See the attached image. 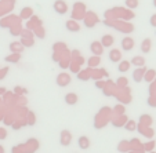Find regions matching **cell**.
<instances>
[{
    "label": "cell",
    "instance_id": "1",
    "mask_svg": "<svg viewBox=\"0 0 156 153\" xmlns=\"http://www.w3.org/2000/svg\"><path fill=\"white\" fill-rule=\"evenodd\" d=\"M90 51H91L95 57H100V55H102V53H104V46L101 44V41H93L91 44H90Z\"/></svg>",
    "mask_w": 156,
    "mask_h": 153
},
{
    "label": "cell",
    "instance_id": "2",
    "mask_svg": "<svg viewBox=\"0 0 156 153\" xmlns=\"http://www.w3.org/2000/svg\"><path fill=\"white\" fill-rule=\"evenodd\" d=\"M54 10H55L58 14L64 15L68 11V6H66V3H65L64 0H57V2H54Z\"/></svg>",
    "mask_w": 156,
    "mask_h": 153
},
{
    "label": "cell",
    "instance_id": "3",
    "mask_svg": "<svg viewBox=\"0 0 156 153\" xmlns=\"http://www.w3.org/2000/svg\"><path fill=\"white\" fill-rule=\"evenodd\" d=\"M145 69L142 68V66H140L138 69H136V71L133 72V79H134V82H137V83H140V82H142V77L145 76Z\"/></svg>",
    "mask_w": 156,
    "mask_h": 153
},
{
    "label": "cell",
    "instance_id": "4",
    "mask_svg": "<svg viewBox=\"0 0 156 153\" xmlns=\"http://www.w3.org/2000/svg\"><path fill=\"white\" fill-rule=\"evenodd\" d=\"M133 47H134V40H133L131 37H124L123 40H122V48H123L124 51H130L133 50Z\"/></svg>",
    "mask_w": 156,
    "mask_h": 153
},
{
    "label": "cell",
    "instance_id": "5",
    "mask_svg": "<svg viewBox=\"0 0 156 153\" xmlns=\"http://www.w3.org/2000/svg\"><path fill=\"white\" fill-rule=\"evenodd\" d=\"M65 102L68 103V105H76L77 101H79V97H77L76 92H68V94L65 95Z\"/></svg>",
    "mask_w": 156,
    "mask_h": 153
},
{
    "label": "cell",
    "instance_id": "6",
    "mask_svg": "<svg viewBox=\"0 0 156 153\" xmlns=\"http://www.w3.org/2000/svg\"><path fill=\"white\" fill-rule=\"evenodd\" d=\"M77 145H79V148L83 149V150L88 149V148H90V139H88V137H86V135L79 137V139H77Z\"/></svg>",
    "mask_w": 156,
    "mask_h": 153
},
{
    "label": "cell",
    "instance_id": "7",
    "mask_svg": "<svg viewBox=\"0 0 156 153\" xmlns=\"http://www.w3.org/2000/svg\"><path fill=\"white\" fill-rule=\"evenodd\" d=\"M113 43H115V39H113L112 35H104L102 37H101V44H102L104 47H111Z\"/></svg>",
    "mask_w": 156,
    "mask_h": 153
},
{
    "label": "cell",
    "instance_id": "8",
    "mask_svg": "<svg viewBox=\"0 0 156 153\" xmlns=\"http://www.w3.org/2000/svg\"><path fill=\"white\" fill-rule=\"evenodd\" d=\"M109 59H111V62H120L122 59V54L119 50H111L109 51Z\"/></svg>",
    "mask_w": 156,
    "mask_h": 153
},
{
    "label": "cell",
    "instance_id": "9",
    "mask_svg": "<svg viewBox=\"0 0 156 153\" xmlns=\"http://www.w3.org/2000/svg\"><path fill=\"white\" fill-rule=\"evenodd\" d=\"M61 135H62L61 144L64 145V146H66V145H69V144H71V141H72V137H71V133H69V131H62V133H61Z\"/></svg>",
    "mask_w": 156,
    "mask_h": 153
},
{
    "label": "cell",
    "instance_id": "10",
    "mask_svg": "<svg viewBox=\"0 0 156 153\" xmlns=\"http://www.w3.org/2000/svg\"><path fill=\"white\" fill-rule=\"evenodd\" d=\"M66 29H68L69 32H79L80 26H79V24L75 22V21H68V22H66Z\"/></svg>",
    "mask_w": 156,
    "mask_h": 153
},
{
    "label": "cell",
    "instance_id": "11",
    "mask_svg": "<svg viewBox=\"0 0 156 153\" xmlns=\"http://www.w3.org/2000/svg\"><path fill=\"white\" fill-rule=\"evenodd\" d=\"M130 62L129 61H122V62H119V66H118V71L119 72H127L130 69Z\"/></svg>",
    "mask_w": 156,
    "mask_h": 153
},
{
    "label": "cell",
    "instance_id": "12",
    "mask_svg": "<svg viewBox=\"0 0 156 153\" xmlns=\"http://www.w3.org/2000/svg\"><path fill=\"white\" fill-rule=\"evenodd\" d=\"M130 64H133L134 66H144V64H145V59L142 58V57H134V58L131 59V62Z\"/></svg>",
    "mask_w": 156,
    "mask_h": 153
},
{
    "label": "cell",
    "instance_id": "13",
    "mask_svg": "<svg viewBox=\"0 0 156 153\" xmlns=\"http://www.w3.org/2000/svg\"><path fill=\"white\" fill-rule=\"evenodd\" d=\"M149 50H151V40H149V39H147V40L142 41L141 51H142V53H149Z\"/></svg>",
    "mask_w": 156,
    "mask_h": 153
},
{
    "label": "cell",
    "instance_id": "14",
    "mask_svg": "<svg viewBox=\"0 0 156 153\" xmlns=\"http://www.w3.org/2000/svg\"><path fill=\"white\" fill-rule=\"evenodd\" d=\"M140 4L138 0H126V7H129V9H137Z\"/></svg>",
    "mask_w": 156,
    "mask_h": 153
},
{
    "label": "cell",
    "instance_id": "15",
    "mask_svg": "<svg viewBox=\"0 0 156 153\" xmlns=\"http://www.w3.org/2000/svg\"><path fill=\"white\" fill-rule=\"evenodd\" d=\"M10 50L14 51V53H20V51H22V47H21L20 43H11L10 44Z\"/></svg>",
    "mask_w": 156,
    "mask_h": 153
},
{
    "label": "cell",
    "instance_id": "16",
    "mask_svg": "<svg viewBox=\"0 0 156 153\" xmlns=\"http://www.w3.org/2000/svg\"><path fill=\"white\" fill-rule=\"evenodd\" d=\"M126 130L127 131H134V130H136V123H134V121H129V123L126 124Z\"/></svg>",
    "mask_w": 156,
    "mask_h": 153
},
{
    "label": "cell",
    "instance_id": "17",
    "mask_svg": "<svg viewBox=\"0 0 156 153\" xmlns=\"http://www.w3.org/2000/svg\"><path fill=\"white\" fill-rule=\"evenodd\" d=\"M18 58H20V55H10V57H6V61L7 62H18Z\"/></svg>",
    "mask_w": 156,
    "mask_h": 153
},
{
    "label": "cell",
    "instance_id": "18",
    "mask_svg": "<svg viewBox=\"0 0 156 153\" xmlns=\"http://www.w3.org/2000/svg\"><path fill=\"white\" fill-rule=\"evenodd\" d=\"M149 24L152 25V26H155V28H156V14H153L152 17H151V19H149Z\"/></svg>",
    "mask_w": 156,
    "mask_h": 153
},
{
    "label": "cell",
    "instance_id": "19",
    "mask_svg": "<svg viewBox=\"0 0 156 153\" xmlns=\"http://www.w3.org/2000/svg\"><path fill=\"white\" fill-rule=\"evenodd\" d=\"M2 71H3V72H0V79H2V77H4L7 75V71H9V68H3Z\"/></svg>",
    "mask_w": 156,
    "mask_h": 153
},
{
    "label": "cell",
    "instance_id": "20",
    "mask_svg": "<svg viewBox=\"0 0 156 153\" xmlns=\"http://www.w3.org/2000/svg\"><path fill=\"white\" fill-rule=\"evenodd\" d=\"M152 76H153V71H151L149 73H148V76H147V77H148V80H149V79H152Z\"/></svg>",
    "mask_w": 156,
    "mask_h": 153
},
{
    "label": "cell",
    "instance_id": "21",
    "mask_svg": "<svg viewBox=\"0 0 156 153\" xmlns=\"http://www.w3.org/2000/svg\"><path fill=\"white\" fill-rule=\"evenodd\" d=\"M153 6H155V7H156V0H153Z\"/></svg>",
    "mask_w": 156,
    "mask_h": 153
}]
</instances>
